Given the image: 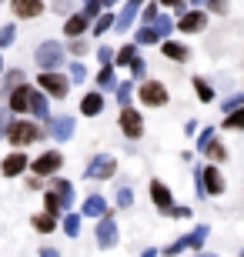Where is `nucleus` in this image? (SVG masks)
<instances>
[{
  "instance_id": "obj_1",
  "label": "nucleus",
  "mask_w": 244,
  "mask_h": 257,
  "mask_svg": "<svg viewBox=\"0 0 244 257\" xmlns=\"http://www.w3.org/2000/svg\"><path fill=\"white\" fill-rule=\"evenodd\" d=\"M4 137H7L10 147H30L34 141H40V137H47V131L44 127H37L34 120H10L7 131H4Z\"/></svg>"
},
{
  "instance_id": "obj_2",
  "label": "nucleus",
  "mask_w": 244,
  "mask_h": 257,
  "mask_svg": "<svg viewBox=\"0 0 244 257\" xmlns=\"http://www.w3.org/2000/svg\"><path fill=\"white\" fill-rule=\"evenodd\" d=\"M37 90L47 97H57V100H64L67 90H70V77H64L60 70H40L37 74Z\"/></svg>"
},
{
  "instance_id": "obj_3",
  "label": "nucleus",
  "mask_w": 244,
  "mask_h": 257,
  "mask_svg": "<svg viewBox=\"0 0 244 257\" xmlns=\"http://www.w3.org/2000/svg\"><path fill=\"white\" fill-rule=\"evenodd\" d=\"M30 171H34V177H57V174L64 171V154L57 151V147L37 154V157L30 161Z\"/></svg>"
},
{
  "instance_id": "obj_4",
  "label": "nucleus",
  "mask_w": 244,
  "mask_h": 257,
  "mask_svg": "<svg viewBox=\"0 0 244 257\" xmlns=\"http://www.w3.org/2000/svg\"><path fill=\"white\" fill-rule=\"evenodd\" d=\"M64 44L60 40H44L37 50H34V64L40 70H54V67H64Z\"/></svg>"
},
{
  "instance_id": "obj_5",
  "label": "nucleus",
  "mask_w": 244,
  "mask_h": 257,
  "mask_svg": "<svg viewBox=\"0 0 244 257\" xmlns=\"http://www.w3.org/2000/svg\"><path fill=\"white\" fill-rule=\"evenodd\" d=\"M134 97L141 100V107H164L171 100L168 87L160 80H141V87H134Z\"/></svg>"
},
{
  "instance_id": "obj_6",
  "label": "nucleus",
  "mask_w": 244,
  "mask_h": 257,
  "mask_svg": "<svg viewBox=\"0 0 244 257\" xmlns=\"http://www.w3.org/2000/svg\"><path fill=\"white\" fill-rule=\"evenodd\" d=\"M94 240H97V247L101 250H114L117 244H121V230H117V220H114V214L107 210L101 220H97V227H94Z\"/></svg>"
},
{
  "instance_id": "obj_7",
  "label": "nucleus",
  "mask_w": 244,
  "mask_h": 257,
  "mask_svg": "<svg viewBox=\"0 0 244 257\" xmlns=\"http://www.w3.org/2000/svg\"><path fill=\"white\" fill-rule=\"evenodd\" d=\"M114 174H117V157H111V154H94L84 167V177H91V181H107Z\"/></svg>"
},
{
  "instance_id": "obj_8",
  "label": "nucleus",
  "mask_w": 244,
  "mask_h": 257,
  "mask_svg": "<svg viewBox=\"0 0 244 257\" xmlns=\"http://www.w3.org/2000/svg\"><path fill=\"white\" fill-rule=\"evenodd\" d=\"M117 124H121V134L127 137V141H141L144 137V117H141L137 107H121Z\"/></svg>"
},
{
  "instance_id": "obj_9",
  "label": "nucleus",
  "mask_w": 244,
  "mask_h": 257,
  "mask_svg": "<svg viewBox=\"0 0 244 257\" xmlns=\"http://www.w3.org/2000/svg\"><path fill=\"white\" fill-rule=\"evenodd\" d=\"M30 171V157L24 151H10L7 157H4V161H0V174H4V177H20V174H27Z\"/></svg>"
},
{
  "instance_id": "obj_10",
  "label": "nucleus",
  "mask_w": 244,
  "mask_h": 257,
  "mask_svg": "<svg viewBox=\"0 0 244 257\" xmlns=\"http://www.w3.org/2000/svg\"><path fill=\"white\" fill-rule=\"evenodd\" d=\"M147 194H150V200H154V207H157L160 214H168V210L174 207V191H171L164 181H150Z\"/></svg>"
},
{
  "instance_id": "obj_11",
  "label": "nucleus",
  "mask_w": 244,
  "mask_h": 257,
  "mask_svg": "<svg viewBox=\"0 0 244 257\" xmlns=\"http://www.w3.org/2000/svg\"><path fill=\"white\" fill-rule=\"evenodd\" d=\"M30 97H34V87H30V84H20L17 90L7 97V110H10V117H14V114H27V110H30Z\"/></svg>"
},
{
  "instance_id": "obj_12",
  "label": "nucleus",
  "mask_w": 244,
  "mask_h": 257,
  "mask_svg": "<svg viewBox=\"0 0 244 257\" xmlns=\"http://www.w3.org/2000/svg\"><path fill=\"white\" fill-rule=\"evenodd\" d=\"M44 131H47L57 144H64V141H70V137H74V117H50Z\"/></svg>"
},
{
  "instance_id": "obj_13",
  "label": "nucleus",
  "mask_w": 244,
  "mask_h": 257,
  "mask_svg": "<svg viewBox=\"0 0 244 257\" xmlns=\"http://www.w3.org/2000/svg\"><path fill=\"white\" fill-rule=\"evenodd\" d=\"M104 214H107V197H104V194H87L84 204H80V217L101 220Z\"/></svg>"
},
{
  "instance_id": "obj_14",
  "label": "nucleus",
  "mask_w": 244,
  "mask_h": 257,
  "mask_svg": "<svg viewBox=\"0 0 244 257\" xmlns=\"http://www.w3.org/2000/svg\"><path fill=\"white\" fill-rule=\"evenodd\" d=\"M10 14L20 17V20H34V17L44 14V0H14L10 4Z\"/></svg>"
},
{
  "instance_id": "obj_15",
  "label": "nucleus",
  "mask_w": 244,
  "mask_h": 257,
  "mask_svg": "<svg viewBox=\"0 0 244 257\" xmlns=\"http://www.w3.org/2000/svg\"><path fill=\"white\" fill-rule=\"evenodd\" d=\"M160 57L164 60H174V64H188L191 60V50L184 47V44H178V40H160Z\"/></svg>"
},
{
  "instance_id": "obj_16",
  "label": "nucleus",
  "mask_w": 244,
  "mask_h": 257,
  "mask_svg": "<svg viewBox=\"0 0 244 257\" xmlns=\"http://www.w3.org/2000/svg\"><path fill=\"white\" fill-rule=\"evenodd\" d=\"M204 27H207V14H201V10H188V14L178 20L181 34H201Z\"/></svg>"
},
{
  "instance_id": "obj_17",
  "label": "nucleus",
  "mask_w": 244,
  "mask_h": 257,
  "mask_svg": "<svg viewBox=\"0 0 244 257\" xmlns=\"http://www.w3.org/2000/svg\"><path fill=\"white\" fill-rule=\"evenodd\" d=\"M50 191L60 197V204H64V214H67V210H70V204H74V184L64 181V177L57 174V177H50Z\"/></svg>"
},
{
  "instance_id": "obj_18",
  "label": "nucleus",
  "mask_w": 244,
  "mask_h": 257,
  "mask_svg": "<svg viewBox=\"0 0 244 257\" xmlns=\"http://www.w3.org/2000/svg\"><path fill=\"white\" fill-rule=\"evenodd\" d=\"M20 84H27V80H24V70H20V67H14V70H7V74L0 77V97L7 100V97L14 94V90H17Z\"/></svg>"
},
{
  "instance_id": "obj_19",
  "label": "nucleus",
  "mask_w": 244,
  "mask_h": 257,
  "mask_svg": "<svg viewBox=\"0 0 244 257\" xmlns=\"http://www.w3.org/2000/svg\"><path fill=\"white\" fill-rule=\"evenodd\" d=\"M104 110V94L101 90H87L84 97H80V114L84 117H97Z\"/></svg>"
},
{
  "instance_id": "obj_20",
  "label": "nucleus",
  "mask_w": 244,
  "mask_h": 257,
  "mask_svg": "<svg viewBox=\"0 0 244 257\" xmlns=\"http://www.w3.org/2000/svg\"><path fill=\"white\" fill-rule=\"evenodd\" d=\"M34 120H50V104H47V94H40L34 87V97H30V110H27Z\"/></svg>"
},
{
  "instance_id": "obj_21",
  "label": "nucleus",
  "mask_w": 244,
  "mask_h": 257,
  "mask_svg": "<svg viewBox=\"0 0 244 257\" xmlns=\"http://www.w3.org/2000/svg\"><path fill=\"white\" fill-rule=\"evenodd\" d=\"M91 27V20L84 17V14H74V17H67L64 24V37L67 40H77V37H84V30Z\"/></svg>"
},
{
  "instance_id": "obj_22",
  "label": "nucleus",
  "mask_w": 244,
  "mask_h": 257,
  "mask_svg": "<svg viewBox=\"0 0 244 257\" xmlns=\"http://www.w3.org/2000/svg\"><path fill=\"white\" fill-rule=\"evenodd\" d=\"M34 230L37 234H54L57 227H60V217H54V214H47V210H40V214H34Z\"/></svg>"
},
{
  "instance_id": "obj_23",
  "label": "nucleus",
  "mask_w": 244,
  "mask_h": 257,
  "mask_svg": "<svg viewBox=\"0 0 244 257\" xmlns=\"http://www.w3.org/2000/svg\"><path fill=\"white\" fill-rule=\"evenodd\" d=\"M201 154H204V157H207L211 164H224V161H227V147H224L221 141H217V134L211 137V141H207V147H204Z\"/></svg>"
},
{
  "instance_id": "obj_24",
  "label": "nucleus",
  "mask_w": 244,
  "mask_h": 257,
  "mask_svg": "<svg viewBox=\"0 0 244 257\" xmlns=\"http://www.w3.org/2000/svg\"><path fill=\"white\" fill-rule=\"evenodd\" d=\"M207 234H211V227H207V224H197V227L191 230V234H184V237H188V250H191V254H197V250H204V240H207Z\"/></svg>"
},
{
  "instance_id": "obj_25",
  "label": "nucleus",
  "mask_w": 244,
  "mask_h": 257,
  "mask_svg": "<svg viewBox=\"0 0 244 257\" xmlns=\"http://www.w3.org/2000/svg\"><path fill=\"white\" fill-rule=\"evenodd\" d=\"M80 224H84V217L80 214H70V210L60 217V230H64L67 237H80Z\"/></svg>"
},
{
  "instance_id": "obj_26",
  "label": "nucleus",
  "mask_w": 244,
  "mask_h": 257,
  "mask_svg": "<svg viewBox=\"0 0 244 257\" xmlns=\"http://www.w3.org/2000/svg\"><path fill=\"white\" fill-rule=\"evenodd\" d=\"M134 60H137V44H124L121 50H117V54H114V67H131Z\"/></svg>"
},
{
  "instance_id": "obj_27",
  "label": "nucleus",
  "mask_w": 244,
  "mask_h": 257,
  "mask_svg": "<svg viewBox=\"0 0 244 257\" xmlns=\"http://www.w3.org/2000/svg\"><path fill=\"white\" fill-rule=\"evenodd\" d=\"M114 87H117V74H114V64L111 67H101V70H97V90H114Z\"/></svg>"
},
{
  "instance_id": "obj_28",
  "label": "nucleus",
  "mask_w": 244,
  "mask_h": 257,
  "mask_svg": "<svg viewBox=\"0 0 244 257\" xmlns=\"http://www.w3.org/2000/svg\"><path fill=\"white\" fill-rule=\"evenodd\" d=\"M191 84H194V94H197V100H201V104H211V100H214V87L207 84L204 77H194Z\"/></svg>"
},
{
  "instance_id": "obj_29",
  "label": "nucleus",
  "mask_w": 244,
  "mask_h": 257,
  "mask_svg": "<svg viewBox=\"0 0 244 257\" xmlns=\"http://www.w3.org/2000/svg\"><path fill=\"white\" fill-rule=\"evenodd\" d=\"M221 131H244V107H237V110L224 114V120H221Z\"/></svg>"
},
{
  "instance_id": "obj_30",
  "label": "nucleus",
  "mask_w": 244,
  "mask_h": 257,
  "mask_svg": "<svg viewBox=\"0 0 244 257\" xmlns=\"http://www.w3.org/2000/svg\"><path fill=\"white\" fill-rule=\"evenodd\" d=\"M131 97H134V80H121L117 84V104L131 107Z\"/></svg>"
},
{
  "instance_id": "obj_31",
  "label": "nucleus",
  "mask_w": 244,
  "mask_h": 257,
  "mask_svg": "<svg viewBox=\"0 0 244 257\" xmlns=\"http://www.w3.org/2000/svg\"><path fill=\"white\" fill-rule=\"evenodd\" d=\"M44 210H47V214H54V217H60V214H64V204H60V197H57L54 191L44 194Z\"/></svg>"
},
{
  "instance_id": "obj_32",
  "label": "nucleus",
  "mask_w": 244,
  "mask_h": 257,
  "mask_svg": "<svg viewBox=\"0 0 244 257\" xmlns=\"http://www.w3.org/2000/svg\"><path fill=\"white\" fill-rule=\"evenodd\" d=\"M114 204H117L121 210L134 207V191H131V187H117V194H114Z\"/></svg>"
},
{
  "instance_id": "obj_33",
  "label": "nucleus",
  "mask_w": 244,
  "mask_h": 257,
  "mask_svg": "<svg viewBox=\"0 0 244 257\" xmlns=\"http://www.w3.org/2000/svg\"><path fill=\"white\" fill-rule=\"evenodd\" d=\"M150 27L157 30V37H160V40H168V37H171V30H174V24H171V17H164V14H157V20H154Z\"/></svg>"
},
{
  "instance_id": "obj_34",
  "label": "nucleus",
  "mask_w": 244,
  "mask_h": 257,
  "mask_svg": "<svg viewBox=\"0 0 244 257\" xmlns=\"http://www.w3.org/2000/svg\"><path fill=\"white\" fill-rule=\"evenodd\" d=\"M188 250V237H178V240H171L168 247L160 250V257H178V254H184Z\"/></svg>"
},
{
  "instance_id": "obj_35",
  "label": "nucleus",
  "mask_w": 244,
  "mask_h": 257,
  "mask_svg": "<svg viewBox=\"0 0 244 257\" xmlns=\"http://www.w3.org/2000/svg\"><path fill=\"white\" fill-rule=\"evenodd\" d=\"M67 67H70V84H84L87 80V67L80 60H74V64H67Z\"/></svg>"
},
{
  "instance_id": "obj_36",
  "label": "nucleus",
  "mask_w": 244,
  "mask_h": 257,
  "mask_svg": "<svg viewBox=\"0 0 244 257\" xmlns=\"http://www.w3.org/2000/svg\"><path fill=\"white\" fill-rule=\"evenodd\" d=\"M111 27H114V14H104V17L94 24V37H104V34H107Z\"/></svg>"
},
{
  "instance_id": "obj_37",
  "label": "nucleus",
  "mask_w": 244,
  "mask_h": 257,
  "mask_svg": "<svg viewBox=\"0 0 244 257\" xmlns=\"http://www.w3.org/2000/svg\"><path fill=\"white\" fill-rule=\"evenodd\" d=\"M14 37H17L14 24H4V27H0V50H4V47H10V44H14Z\"/></svg>"
},
{
  "instance_id": "obj_38",
  "label": "nucleus",
  "mask_w": 244,
  "mask_h": 257,
  "mask_svg": "<svg viewBox=\"0 0 244 257\" xmlns=\"http://www.w3.org/2000/svg\"><path fill=\"white\" fill-rule=\"evenodd\" d=\"M237 107H244V94H231L224 104H221V110H224V114H231V110H237Z\"/></svg>"
},
{
  "instance_id": "obj_39",
  "label": "nucleus",
  "mask_w": 244,
  "mask_h": 257,
  "mask_svg": "<svg viewBox=\"0 0 244 257\" xmlns=\"http://www.w3.org/2000/svg\"><path fill=\"white\" fill-rule=\"evenodd\" d=\"M67 50H70L74 57H84V54H87L91 47H87V40H80V37H77V40H70V44H67Z\"/></svg>"
},
{
  "instance_id": "obj_40",
  "label": "nucleus",
  "mask_w": 244,
  "mask_h": 257,
  "mask_svg": "<svg viewBox=\"0 0 244 257\" xmlns=\"http://www.w3.org/2000/svg\"><path fill=\"white\" fill-rule=\"evenodd\" d=\"M131 74H134V80H144V74H147V64H144V60L137 57V60L131 64Z\"/></svg>"
},
{
  "instance_id": "obj_41",
  "label": "nucleus",
  "mask_w": 244,
  "mask_h": 257,
  "mask_svg": "<svg viewBox=\"0 0 244 257\" xmlns=\"http://www.w3.org/2000/svg\"><path fill=\"white\" fill-rule=\"evenodd\" d=\"M168 217H174V220H188V217H191V207H178V204H174V207L168 210Z\"/></svg>"
},
{
  "instance_id": "obj_42",
  "label": "nucleus",
  "mask_w": 244,
  "mask_h": 257,
  "mask_svg": "<svg viewBox=\"0 0 244 257\" xmlns=\"http://www.w3.org/2000/svg\"><path fill=\"white\" fill-rule=\"evenodd\" d=\"M97 60H101L104 67H111L114 64V50L111 47H101V50H97Z\"/></svg>"
},
{
  "instance_id": "obj_43",
  "label": "nucleus",
  "mask_w": 244,
  "mask_h": 257,
  "mask_svg": "<svg viewBox=\"0 0 244 257\" xmlns=\"http://www.w3.org/2000/svg\"><path fill=\"white\" fill-rule=\"evenodd\" d=\"M211 137H214V131H211V127H207V131H201V134H197V144H194V147H197V151H204Z\"/></svg>"
},
{
  "instance_id": "obj_44",
  "label": "nucleus",
  "mask_w": 244,
  "mask_h": 257,
  "mask_svg": "<svg viewBox=\"0 0 244 257\" xmlns=\"http://www.w3.org/2000/svg\"><path fill=\"white\" fill-rule=\"evenodd\" d=\"M211 14H227V0H207Z\"/></svg>"
},
{
  "instance_id": "obj_45",
  "label": "nucleus",
  "mask_w": 244,
  "mask_h": 257,
  "mask_svg": "<svg viewBox=\"0 0 244 257\" xmlns=\"http://www.w3.org/2000/svg\"><path fill=\"white\" fill-rule=\"evenodd\" d=\"M7 124H10V110H7V107H0V137H4Z\"/></svg>"
},
{
  "instance_id": "obj_46",
  "label": "nucleus",
  "mask_w": 244,
  "mask_h": 257,
  "mask_svg": "<svg viewBox=\"0 0 244 257\" xmlns=\"http://www.w3.org/2000/svg\"><path fill=\"white\" fill-rule=\"evenodd\" d=\"M27 187H30V191H40V187H44V181H40V177H34V174H30V177H27Z\"/></svg>"
},
{
  "instance_id": "obj_47",
  "label": "nucleus",
  "mask_w": 244,
  "mask_h": 257,
  "mask_svg": "<svg viewBox=\"0 0 244 257\" xmlns=\"http://www.w3.org/2000/svg\"><path fill=\"white\" fill-rule=\"evenodd\" d=\"M37 257H60V250H57V247H40Z\"/></svg>"
},
{
  "instance_id": "obj_48",
  "label": "nucleus",
  "mask_w": 244,
  "mask_h": 257,
  "mask_svg": "<svg viewBox=\"0 0 244 257\" xmlns=\"http://www.w3.org/2000/svg\"><path fill=\"white\" fill-rule=\"evenodd\" d=\"M164 7H174V10H184V0H160Z\"/></svg>"
},
{
  "instance_id": "obj_49",
  "label": "nucleus",
  "mask_w": 244,
  "mask_h": 257,
  "mask_svg": "<svg viewBox=\"0 0 244 257\" xmlns=\"http://www.w3.org/2000/svg\"><path fill=\"white\" fill-rule=\"evenodd\" d=\"M194 131H197V120H188V124H184V134H188V137H194Z\"/></svg>"
},
{
  "instance_id": "obj_50",
  "label": "nucleus",
  "mask_w": 244,
  "mask_h": 257,
  "mask_svg": "<svg viewBox=\"0 0 244 257\" xmlns=\"http://www.w3.org/2000/svg\"><path fill=\"white\" fill-rule=\"evenodd\" d=\"M141 257H160V250H157V247H144Z\"/></svg>"
},
{
  "instance_id": "obj_51",
  "label": "nucleus",
  "mask_w": 244,
  "mask_h": 257,
  "mask_svg": "<svg viewBox=\"0 0 244 257\" xmlns=\"http://www.w3.org/2000/svg\"><path fill=\"white\" fill-rule=\"evenodd\" d=\"M191 257H217V254H211V250H197V254H191Z\"/></svg>"
},
{
  "instance_id": "obj_52",
  "label": "nucleus",
  "mask_w": 244,
  "mask_h": 257,
  "mask_svg": "<svg viewBox=\"0 0 244 257\" xmlns=\"http://www.w3.org/2000/svg\"><path fill=\"white\" fill-rule=\"evenodd\" d=\"M114 4H117V0H101V7H114Z\"/></svg>"
},
{
  "instance_id": "obj_53",
  "label": "nucleus",
  "mask_w": 244,
  "mask_h": 257,
  "mask_svg": "<svg viewBox=\"0 0 244 257\" xmlns=\"http://www.w3.org/2000/svg\"><path fill=\"white\" fill-rule=\"evenodd\" d=\"M0 74H4V57H0Z\"/></svg>"
},
{
  "instance_id": "obj_54",
  "label": "nucleus",
  "mask_w": 244,
  "mask_h": 257,
  "mask_svg": "<svg viewBox=\"0 0 244 257\" xmlns=\"http://www.w3.org/2000/svg\"><path fill=\"white\" fill-rule=\"evenodd\" d=\"M237 257H244V247H241V250H237Z\"/></svg>"
}]
</instances>
